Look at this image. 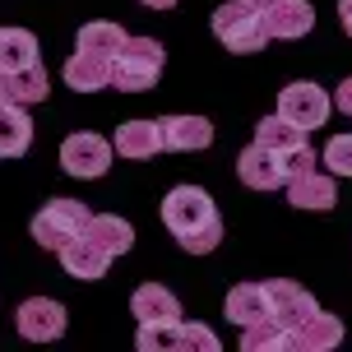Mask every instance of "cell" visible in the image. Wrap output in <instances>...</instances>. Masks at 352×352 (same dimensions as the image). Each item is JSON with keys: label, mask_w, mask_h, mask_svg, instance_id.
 Returning <instances> with one entry per match:
<instances>
[{"label": "cell", "mask_w": 352, "mask_h": 352, "mask_svg": "<svg viewBox=\"0 0 352 352\" xmlns=\"http://www.w3.org/2000/svg\"><path fill=\"white\" fill-rule=\"evenodd\" d=\"M162 148L167 153H195V148H209L213 144V125L204 116H162Z\"/></svg>", "instance_id": "7c38bea8"}, {"label": "cell", "mask_w": 352, "mask_h": 352, "mask_svg": "<svg viewBox=\"0 0 352 352\" xmlns=\"http://www.w3.org/2000/svg\"><path fill=\"white\" fill-rule=\"evenodd\" d=\"M111 144H116L121 158L144 162V158H158L162 153V130H158V121H125Z\"/></svg>", "instance_id": "e0dca14e"}, {"label": "cell", "mask_w": 352, "mask_h": 352, "mask_svg": "<svg viewBox=\"0 0 352 352\" xmlns=\"http://www.w3.org/2000/svg\"><path fill=\"white\" fill-rule=\"evenodd\" d=\"M228 320L236 324V329H246V324H260V320H269V297H264V283H236L228 292Z\"/></svg>", "instance_id": "ac0fdd59"}, {"label": "cell", "mask_w": 352, "mask_h": 352, "mask_svg": "<svg viewBox=\"0 0 352 352\" xmlns=\"http://www.w3.org/2000/svg\"><path fill=\"white\" fill-rule=\"evenodd\" d=\"M162 223L181 241V250H190V255H209L223 241V218H218L213 199L199 186H176V190H167V199H162Z\"/></svg>", "instance_id": "6da1fadb"}, {"label": "cell", "mask_w": 352, "mask_h": 352, "mask_svg": "<svg viewBox=\"0 0 352 352\" xmlns=\"http://www.w3.org/2000/svg\"><path fill=\"white\" fill-rule=\"evenodd\" d=\"M37 65V37L28 28H0V74H19Z\"/></svg>", "instance_id": "7402d4cb"}, {"label": "cell", "mask_w": 352, "mask_h": 352, "mask_svg": "<svg viewBox=\"0 0 352 352\" xmlns=\"http://www.w3.org/2000/svg\"><path fill=\"white\" fill-rule=\"evenodd\" d=\"M324 167L334 176H352V135H334V140L324 144Z\"/></svg>", "instance_id": "484cf974"}, {"label": "cell", "mask_w": 352, "mask_h": 352, "mask_svg": "<svg viewBox=\"0 0 352 352\" xmlns=\"http://www.w3.org/2000/svg\"><path fill=\"white\" fill-rule=\"evenodd\" d=\"M311 23H316V10H311L306 0H283L278 10H269V14H264L269 37H283V42L306 37V33H311Z\"/></svg>", "instance_id": "d6986e66"}, {"label": "cell", "mask_w": 352, "mask_h": 352, "mask_svg": "<svg viewBox=\"0 0 352 352\" xmlns=\"http://www.w3.org/2000/svg\"><path fill=\"white\" fill-rule=\"evenodd\" d=\"M241 348L246 352H260V348H287V329L283 324H274V320H260V324H246L241 329Z\"/></svg>", "instance_id": "d4e9b609"}, {"label": "cell", "mask_w": 352, "mask_h": 352, "mask_svg": "<svg viewBox=\"0 0 352 352\" xmlns=\"http://www.w3.org/2000/svg\"><path fill=\"white\" fill-rule=\"evenodd\" d=\"M47 88H52V79H47V70H42V60L28 65V70H19V74H0V93H5V102H14V107L42 102Z\"/></svg>", "instance_id": "ffe728a7"}, {"label": "cell", "mask_w": 352, "mask_h": 352, "mask_svg": "<svg viewBox=\"0 0 352 352\" xmlns=\"http://www.w3.org/2000/svg\"><path fill=\"white\" fill-rule=\"evenodd\" d=\"M329 111H334L329 93L320 84H311V79H297V84H287L278 93V116H287L301 130H320V125L329 121Z\"/></svg>", "instance_id": "8992f818"}, {"label": "cell", "mask_w": 352, "mask_h": 352, "mask_svg": "<svg viewBox=\"0 0 352 352\" xmlns=\"http://www.w3.org/2000/svg\"><path fill=\"white\" fill-rule=\"evenodd\" d=\"M0 107H5V102H0Z\"/></svg>", "instance_id": "4dcf8cb0"}, {"label": "cell", "mask_w": 352, "mask_h": 352, "mask_svg": "<svg viewBox=\"0 0 352 352\" xmlns=\"http://www.w3.org/2000/svg\"><path fill=\"white\" fill-rule=\"evenodd\" d=\"M130 311L140 316V324H176L181 320V301L162 283H144L135 292V301H130Z\"/></svg>", "instance_id": "2e32d148"}, {"label": "cell", "mask_w": 352, "mask_h": 352, "mask_svg": "<svg viewBox=\"0 0 352 352\" xmlns=\"http://www.w3.org/2000/svg\"><path fill=\"white\" fill-rule=\"evenodd\" d=\"M60 79H65L74 93H102V88H111V60H107V56H93V52H74L70 60H65Z\"/></svg>", "instance_id": "5bb4252c"}, {"label": "cell", "mask_w": 352, "mask_h": 352, "mask_svg": "<svg viewBox=\"0 0 352 352\" xmlns=\"http://www.w3.org/2000/svg\"><path fill=\"white\" fill-rule=\"evenodd\" d=\"M338 343H343V324L324 311H311L297 329H287V348H301V352H329Z\"/></svg>", "instance_id": "4fadbf2b"}, {"label": "cell", "mask_w": 352, "mask_h": 352, "mask_svg": "<svg viewBox=\"0 0 352 352\" xmlns=\"http://www.w3.org/2000/svg\"><path fill=\"white\" fill-rule=\"evenodd\" d=\"M140 5H148V10H172L176 0H140Z\"/></svg>", "instance_id": "f546056e"}, {"label": "cell", "mask_w": 352, "mask_h": 352, "mask_svg": "<svg viewBox=\"0 0 352 352\" xmlns=\"http://www.w3.org/2000/svg\"><path fill=\"white\" fill-rule=\"evenodd\" d=\"M334 107L352 116V79H343V84H338V93H334Z\"/></svg>", "instance_id": "4316f807"}, {"label": "cell", "mask_w": 352, "mask_h": 352, "mask_svg": "<svg viewBox=\"0 0 352 352\" xmlns=\"http://www.w3.org/2000/svg\"><path fill=\"white\" fill-rule=\"evenodd\" d=\"M246 5H250V10H255V14H269V10H278V5H283V0H246Z\"/></svg>", "instance_id": "83f0119b"}, {"label": "cell", "mask_w": 352, "mask_h": 352, "mask_svg": "<svg viewBox=\"0 0 352 352\" xmlns=\"http://www.w3.org/2000/svg\"><path fill=\"white\" fill-rule=\"evenodd\" d=\"M28 144H33V121H28V111L14 102L0 107V158H19V153H28Z\"/></svg>", "instance_id": "44dd1931"}, {"label": "cell", "mask_w": 352, "mask_h": 352, "mask_svg": "<svg viewBox=\"0 0 352 352\" xmlns=\"http://www.w3.org/2000/svg\"><path fill=\"white\" fill-rule=\"evenodd\" d=\"M264 297H269V320L283 324V329H297L301 320L316 311V297L306 287H297V283H287V278L264 283Z\"/></svg>", "instance_id": "30bf717a"}, {"label": "cell", "mask_w": 352, "mask_h": 352, "mask_svg": "<svg viewBox=\"0 0 352 352\" xmlns=\"http://www.w3.org/2000/svg\"><path fill=\"white\" fill-rule=\"evenodd\" d=\"M255 144H264V148H274V153H283V158L297 162L301 153H306V130L274 111V116H264V121L255 125Z\"/></svg>", "instance_id": "9a60e30c"}, {"label": "cell", "mask_w": 352, "mask_h": 352, "mask_svg": "<svg viewBox=\"0 0 352 352\" xmlns=\"http://www.w3.org/2000/svg\"><path fill=\"white\" fill-rule=\"evenodd\" d=\"M125 47V28H116V23H84L79 28V52H93V56H107V60H116Z\"/></svg>", "instance_id": "cb8c5ba5"}, {"label": "cell", "mask_w": 352, "mask_h": 352, "mask_svg": "<svg viewBox=\"0 0 352 352\" xmlns=\"http://www.w3.org/2000/svg\"><path fill=\"white\" fill-rule=\"evenodd\" d=\"M111 153H116V144L98 140V135H70V140L60 144V167L79 181H98V176L111 167Z\"/></svg>", "instance_id": "52a82bcc"}, {"label": "cell", "mask_w": 352, "mask_h": 352, "mask_svg": "<svg viewBox=\"0 0 352 352\" xmlns=\"http://www.w3.org/2000/svg\"><path fill=\"white\" fill-rule=\"evenodd\" d=\"M292 167H297L292 158H283V153L264 148V144H250L246 153L236 158V176L246 181L250 190H278V186H287Z\"/></svg>", "instance_id": "ba28073f"}, {"label": "cell", "mask_w": 352, "mask_h": 352, "mask_svg": "<svg viewBox=\"0 0 352 352\" xmlns=\"http://www.w3.org/2000/svg\"><path fill=\"white\" fill-rule=\"evenodd\" d=\"M14 329L28 343H52V338L65 334V306L52 297H28V301H19V311H14Z\"/></svg>", "instance_id": "9c48e42d"}, {"label": "cell", "mask_w": 352, "mask_h": 352, "mask_svg": "<svg viewBox=\"0 0 352 352\" xmlns=\"http://www.w3.org/2000/svg\"><path fill=\"white\" fill-rule=\"evenodd\" d=\"M88 218H93V213H88V204H79V199H52V204L33 218V241L42 250H56V255H60L74 236H84Z\"/></svg>", "instance_id": "277c9868"}, {"label": "cell", "mask_w": 352, "mask_h": 352, "mask_svg": "<svg viewBox=\"0 0 352 352\" xmlns=\"http://www.w3.org/2000/svg\"><path fill=\"white\" fill-rule=\"evenodd\" d=\"M162 74V42L153 37H125L121 56L111 60V88L121 93H148Z\"/></svg>", "instance_id": "7a4b0ae2"}, {"label": "cell", "mask_w": 352, "mask_h": 352, "mask_svg": "<svg viewBox=\"0 0 352 352\" xmlns=\"http://www.w3.org/2000/svg\"><path fill=\"white\" fill-rule=\"evenodd\" d=\"M111 260H116V255H111L102 241H93V236H88V228H84V236H74L70 246L60 250L65 274H70V278H79V283H98L107 274V264H111Z\"/></svg>", "instance_id": "8fae6325"}, {"label": "cell", "mask_w": 352, "mask_h": 352, "mask_svg": "<svg viewBox=\"0 0 352 352\" xmlns=\"http://www.w3.org/2000/svg\"><path fill=\"white\" fill-rule=\"evenodd\" d=\"M287 204H297V209H316V213H324V209H334L338 204V181H334V172L324 167L320 172L316 167V158H311V148L297 158V167H292V176H287Z\"/></svg>", "instance_id": "5b68a950"}, {"label": "cell", "mask_w": 352, "mask_h": 352, "mask_svg": "<svg viewBox=\"0 0 352 352\" xmlns=\"http://www.w3.org/2000/svg\"><path fill=\"white\" fill-rule=\"evenodd\" d=\"M338 19H343V28H348V37H352V0H338Z\"/></svg>", "instance_id": "f1b7e54d"}, {"label": "cell", "mask_w": 352, "mask_h": 352, "mask_svg": "<svg viewBox=\"0 0 352 352\" xmlns=\"http://www.w3.org/2000/svg\"><path fill=\"white\" fill-rule=\"evenodd\" d=\"M213 37L236 56H255L269 42V28H264V19L250 10L246 0H228V5L213 10Z\"/></svg>", "instance_id": "3957f363"}, {"label": "cell", "mask_w": 352, "mask_h": 352, "mask_svg": "<svg viewBox=\"0 0 352 352\" xmlns=\"http://www.w3.org/2000/svg\"><path fill=\"white\" fill-rule=\"evenodd\" d=\"M88 236L102 241L111 255H125V250L135 246V228H130L125 218H116V213H93V218H88Z\"/></svg>", "instance_id": "603a6c76"}]
</instances>
